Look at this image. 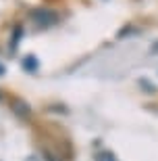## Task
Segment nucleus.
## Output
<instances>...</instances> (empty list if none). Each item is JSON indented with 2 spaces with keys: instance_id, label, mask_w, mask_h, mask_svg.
<instances>
[{
  "instance_id": "1",
  "label": "nucleus",
  "mask_w": 158,
  "mask_h": 161,
  "mask_svg": "<svg viewBox=\"0 0 158 161\" xmlns=\"http://www.w3.org/2000/svg\"><path fill=\"white\" fill-rule=\"evenodd\" d=\"M29 19L33 21L35 25H40V27H50V25L59 23V13L52 11V8H31L29 11Z\"/></svg>"
},
{
  "instance_id": "2",
  "label": "nucleus",
  "mask_w": 158,
  "mask_h": 161,
  "mask_svg": "<svg viewBox=\"0 0 158 161\" xmlns=\"http://www.w3.org/2000/svg\"><path fill=\"white\" fill-rule=\"evenodd\" d=\"M11 111L17 115V117H29V115H31L29 103L21 101V98H13V101H11Z\"/></svg>"
},
{
  "instance_id": "3",
  "label": "nucleus",
  "mask_w": 158,
  "mask_h": 161,
  "mask_svg": "<svg viewBox=\"0 0 158 161\" xmlns=\"http://www.w3.org/2000/svg\"><path fill=\"white\" fill-rule=\"evenodd\" d=\"M38 67H40V63H38V59H35L33 54H27V57L23 59V69H25V71L35 73V71H38Z\"/></svg>"
},
{
  "instance_id": "4",
  "label": "nucleus",
  "mask_w": 158,
  "mask_h": 161,
  "mask_svg": "<svg viewBox=\"0 0 158 161\" xmlns=\"http://www.w3.org/2000/svg\"><path fill=\"white\" fill-rule=\"evenodd\" d=\"M137 84H140L141 90H144V92H148V94H156V92H158V88L154 86L152 82H150V80H146V78H140V80H137Z\"/></svg>"
},
{
  "instance_id": "5",
  "label": "nucleus",
  "mask_w": 158,
  "mask_h": 161,
  "mask_svg": "<svg viewBox=\"0 0 158 161\" xmlns=\"http://www.w3.org/2000/svg\"><path fill=\"white\" fill-rule=\"evenodd\" d=\"M96 161H119L117 157H115V153H110V151H98L94 155Z\"/></svg>"
},
{
  "instance_id": "6",
  "label": "nucleus",
  "mask_w": 158,
  "mask_h": 161,
  "mask_svg": "<svg viewBox=\"0 0 158 161\" xmlns=\"http://www.w3.org/2000/svg\"><path fill=\"white\" fill-rule=\"evenodd\" d=\"M21 36H23V27H21V25H15V34H13V48H17Z\"/></svg>"
},
{
  "instance_id": "7",
  "label": "nucleus",
  "mask_w": 158,
  "mask_h": 161,
  "mask_svg": "<svg viewBox=\"0 0 158 161\" xmlns=\"http://www.w3.org/2000/svg\"><path fill=\"white\" fill-rule=\"evenodd\" d=\"M44 159H46V161H59V159H54L50 153H46V155H44Z\"/></svg>"
},
{
  "instance_id": "8",
  "label": "nucleus",
  "mask_w": 158,
  "mask_h": 161,
  "mask_svg": "<svg viewBox=\"0 0 158 161\" xmlns=\"http://www.w3.org/2000/svg\"><path fill=\"white\" fill-rule=\"evenodd\" d=\"M4 71H6V67L2 65V63H0V75H4Z\"/></svg>"
},
{
  "instance_id": "9",
  "label": "nucleus",
  "mask_w": 158,
  "mask_h": 161,
  "mask_svg": "<svg viewBox=\"0 0 158 161\" xmlns=\"http://www.w3.org/2000/svg\"><path fill=\"white\" fill-rule=\"evenodd\" d=\"M0 98H2V94H0Z\"/></svg>"
}]
</instances>
